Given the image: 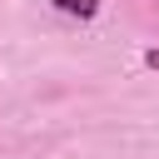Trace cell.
Returning <instances> with one entry per match:
<instances>
[{
    "instance_id": "6da1fadb",
    "label": "cell",
    "mask_w": 159,
    "mask_h": 159,
    "mask_svg": "<svg viewBox=\"0 0 159 159\" xmlns=\"http://www.w3.org/2000/svg\"><path fill=\"white\" fill-rule=\"evenodd\" d=\"M55 10H65V15H75V20H89V15L99 10V0H55Z\"/></svg>"
},
{
    "instance_id": "7a4b0ae2",
    "label": "cell",
    "mask_w": 159,
    "mask_h": 159,
    "mask_svg": "<svg viewBox=\"0 0 159 159\" xmlns=\"http://www.w3.org/2000/svg\"><path fill=\"white\" fill-rule=\"evenodd\" d=\"M144 65H149V70H159V50H149V55H144Z\"/></svg>"
}]
</instances>
